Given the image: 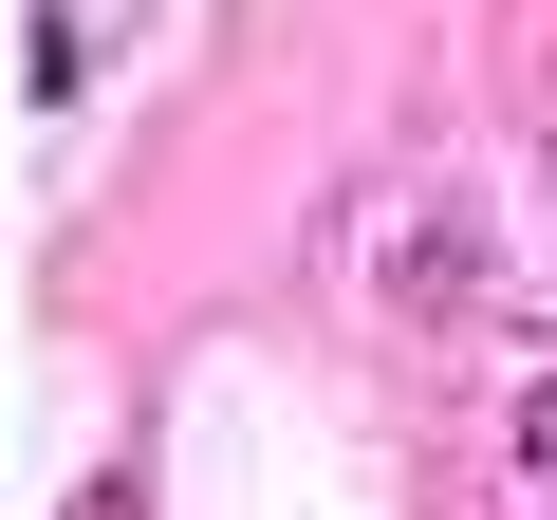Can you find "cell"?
Masks as SVG:
<instances>
[{"mask_svg":"<svg viewBox=\"0 0 557 520\" xmlns=\"http://www.w3.org/2000/svg\"><path fill=\"white\" fill-rule=\"evenodd\" d=\"M75 520H131V483H94V502H75Z\"/></svg>","mask_w":557,"mask_h":520,"instance_id":"1","label":"cell"}]
</instances>
